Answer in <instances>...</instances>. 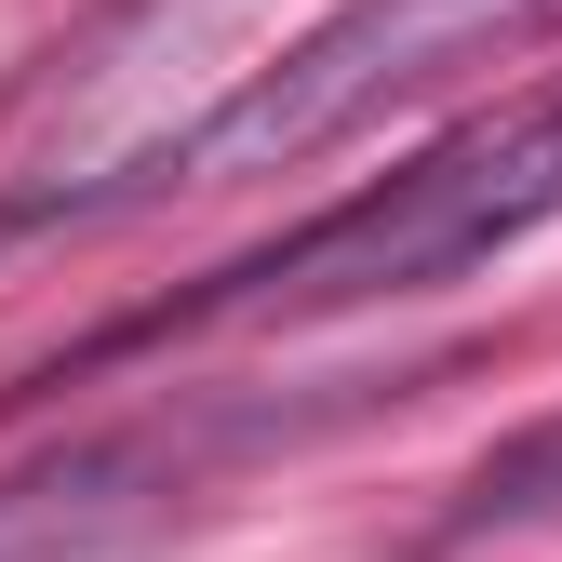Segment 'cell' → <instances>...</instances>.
Segmentation results:
<instances>
[{"instance_id": "6da1fadb", "label": "cell", "mask_w": 562, "mask_h": 562, "mask_svg": "<svg viewBox=\"0 0 562 562\" xmlns=\"http://www.w3.org/2000/svg\"><path fill=\"white\" fill-rule=\"evenodd\" d=\"M562 215V81L442 134V148H415L402 175H375L362 201H335L308 215L295 241H268L241 268H215L201 295H175L148 335L175 322H241V308H348V295H415V281H456L482 255H509L522 228Z\"/></svg>"}, {"instance_id": "7a4b0ae2", "label": "cell", "mask_w": 562, "mask_h": 562, "mask_svg": "<svg viewBox=\"0 0 562 562\" xmlns=\"http://www.w3.org/2000/svg\"><path fill=\"white\" fill-rule=\"evenodd\" d=\"M549 0H348V14H322L281 67H255V81L228 108H201L175 148H148L108 201H161V188H215V175H295L308 148H335L348 121H375L402 81H429V67L482 54L536 27Z\"/></svg>"}, {"instance_id": "3957f363", "label": "cell", "mask_w": 562, "mask_h": 562, "mask_svg": "<svg viewBox=\"0 0 562 562\" xmlns=\"http://www.w3.org/2000/svg\"><path fill=\"white\" fill-rule=\"evenodd\" d=\"M536 509H562V415H549V429H522V442H496V456L469 469L456 536H482V522H536Z\"/></svg>"}]
</instances>
